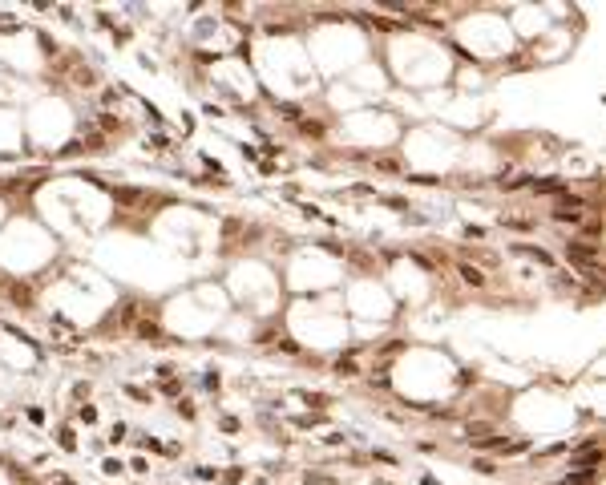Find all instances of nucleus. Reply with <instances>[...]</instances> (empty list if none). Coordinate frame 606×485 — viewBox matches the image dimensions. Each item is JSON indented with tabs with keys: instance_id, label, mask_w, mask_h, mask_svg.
Listing matches in <instances>:
<instances>
[{
	"instance_id": "obj_3",
	"label": "nucleus",
	"mask_w": 606,
	"mask_h": 485,
	"mask_svg": "<svg viewBox=\"0 0 606 485\" xmlns=\"http://www.w3.org/2000/svg\"><path fill=\"white\" fill-rule=\"evenodd\" d=\"M517 251H521V255H530V259H538V263H554L542 247H517Z\"/></svg>"
},
{
	"instance_id": "obj_4",
	"label": "nucleus",
	"mask_w": 606,
	"mask_h": 485,
	"mask_svg": "<svg viewBox=\"0 0 606 485\" xmlns=\"http://www.w3.org/2000/svg\"><path fill=\"white\" fill-rule=\"evenodd\" d=\"M461 275H465V279H469V283H477V287H481V283H485V275L477 271V267H461Z\"/></svg>"
},
{
	"instance_id": "obj_2",
	"label": "nucleus",
	"mask_w": 606,
	"mask_h": 485,
	"mask_svg": "<svg viewBox=\"0 0 606 485\" xmlns=\"http://www.w3.org/2000/svg\"><path fill=\"white\" fill-rule=\"evenodd\" d=\"M554 218H558V223H566V218H570V223H578V218H582V198H558Z\"/></svg>"
},
{
	"instance_id": "obj_1",
	"label": "nucleus",
	"mask_w": 606,
	"mask_h": 485,
	"mask_svg": "<svg viewBox=\"0 0 606 485\" xmlns=\"http://www.w3.org/2000/svg\"><path fill=\"white\" fill-rule=\"evenodd\" d=\"M566 255H570L578 267H582V275L598 279V247H594V242H570V247H566Z\"/></svg>"
},
{
	"instance_id": "obj_5",
	"label": "nucleus",
	"mask_w": 606,
	"mask_h": 485,
	"mask_svg": "<svg viewBox=\"0 0 606 485\" xmlns=\"http://www.w3.org/2000/svg\"><path fill=\"white\" fill-rule=\"evenodd\" d=\"M538 190H542V194H558V190H562V182H538Z\"/></svg>"
}]
</instances>
